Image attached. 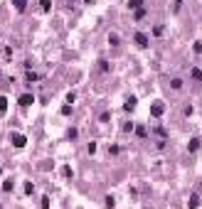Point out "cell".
<instances>
[{
  "mask_svg": "<svg viewBox=\"0 0 202 209\" xmlns=\"http://www.w3.org/2000/svg\"><path fill=\"white\" fill-rule=\"evenodd\" d=\"M27 140H25V136H20V133H12V145L15 148H22Z\"/></svg>",
  "mask_w": 202,
  "mask_h": 209,
  "instance_id": "6da1fadb",
  "label": "cell"
},
{
  "mask_svg": "<svg viewBox=\"0 0 202 209\" xmlns=\"http://www.w3.org/2000/svg\"><path fill=\"white\" fill-rule=\"evenodd\" d=\"M163 111H165L163 101H155V103H153V108H151V113H153V116H163Z\"/></svg>",
  "mask_w": 202,
  "mask_h": 209,
  "instance_id": "7a4b0ae2",
  "label": "cell"
},
{
  "mask_svg": "<svg viewBox=\"0 0 202 209\" xmlns=\"http://www.w3.org/2000/svg\"><path fill=\"white\" fill-rule=\"evenodd\" d=\"M136 44H138V47H148V37H145L143 32H138V34H136Z\"/></svg>",
  "mask_w": 202,
  "mask_h": 209,
  "instance_id": "3957f363",
  "label": "cell"
},
{
  "mask_svg": "<svg viewBox=\"0 0 202 209\" xmlns=\"http://www.w3.org/2000/svg\"><path fill=\"white\" fill-rule=\"evenodd\" d=\"M32 101H35V99L30 96V93H22V96H20V106H30Z\"/></svg>",
  "mask_w": 202,
  "mask_h": 209,
  "instance_id": "277c9868",
  "label": "cell"
},
{
  "mask_svg": "<svg viewBox=\"0 0 202 209\" xmlns=\"http://www.w3.org/2000/svg\"><path fill=\"white\" fill-rule=\"evenodd\" d=\"M133 108H136V99L131 96V99H128V101H126V111H133Z\"/></svg>",
  "mask_w": 202,
  "mask_h": 209,
  "instance_id": "5b68a950",
  "label": "cell"
},
{
  "mask_svg": "<svg viewBox=\"0 0 202 209\" xmlns=\"http://www.w3.org/2000/svg\"><path fill=\"white\" fill-rule=\"evenodd\" d=\"M190 207H192V209H195V207H200V197H197V194H192V197H190Z\"/></svg>",
  "mask_w": 202,
  "mask_h": 209,
  "instance_id": "8992f818",
  "label": "cell"
},
{
  "mask_svg": "<svg viewBox=\"0 0 202 209\" xmlns=\"http://www.w3.org/2000/svg\"><path fill=\"white\" fill-rule=\"evenodd\" d=\"M197 148H200V140H197V138H192V140H190V150H192V153H195Z\"/></svg>",
  "mask_w": 202,
  "mask_h": 209,
  "instance_id": "52a82bcc",
  "label": "cell"
},
{
  "mask_svg": "<svg viewBox=\"0 0 202 209\" xmlns=\"http://www.w3.org/2000/svg\"><path fill=\"white\" fill-rule=\"evenodd\" d=\"M128 8H133V10H138V8H143V5L138 3V0H131V3H128Z\"/></svg>",
  "mask_w": 202,
  "mask_h": 209,
  "instance_id": "ba28073f",
  "label": "cell"
},
{
  "mask_svg": "<svg viewBox=\"0 0 202 209\" xmlns=\"http://www.w3.org/2000/svg\"><path fill=\"white\" fill-rule=\"evenodd\" d=\"M40 8L47 12V10H49V0H40Z\"/></svg>",
  "mask_w": 202,
  "mask_h": 209,
  "instance_id": "9c48e42d",
  "label": "cell"
},
{
  "mask_svg": "<svg viewBox=\"0 0 202 209\" xmlns=\"http://www.w3.org/2000/svg\"><path fill=\"white\" fill-rule=\"evenodd\" d=\"M170 86H173V89H180V86H182V81H180V79H173V81H170Z\"/></svg>",
  "mask_w": 202,
  "mask_h": 209,
  "instance_id": "30bf717a",
  "label": "cell"
},
{
  "mask_svg": "<svg viewBox=\"0 0 202 209\" xmlns=\"http://www.w3.org/2000/svg\"><path fill=\"white\" fill-rule=\"evenodd\" d=\"M15 5H17V10H25V0H15Z\"/></svg>",
  "mask_w": 202,
  "mask_h": 209,
  "instance_id": "8fae6325",
  "label": "cell"
},
{
  "mask_svg": "<svg viewBox=\"0 0 202 209\" xmlns=\"http://www.w3.org/2000/svg\"><path fill=\"white\" fill-rule=\"evenodd\" d=\"M5 108H8V101H5L3 96H0V111H5Z\"/></svg>",
  "mask_w": 202,
  "mask_h": 209,
  "instance_id": "7c38bea8",
  "label": "cell"
},
{
  "mask_svg": "<svg viewBox=\"0 0 202 209\" xmlns=\"http://www.w3.org/2000/svg\"><path fill=\"white\" fill-rule=\"evenodd\" d=\"M192 77H195V79H202V71H200V69H192Z\"/></svg>",
  "mask_w": 202,
  "mask_h": 209,
  "instance_id": "4fadbf2b",
  "label": "cell"
},
{
  "mask_svg": "<svg viewBox=\"0 0 202 209\" xmlns=\"http://www.w3.org/2000/svg\"><path fill=\"white\" fill-rule=\"evenodd\" d=\"M86 3H94V0H86Z\"/></svg>",
  "mask_w": 202,
  "mask_h": 209,
  "instance_id": "5bb4252c",
  "label": "cell"
}]
</instances>
